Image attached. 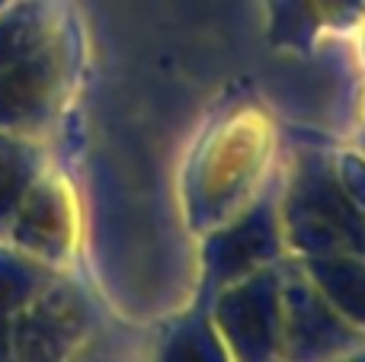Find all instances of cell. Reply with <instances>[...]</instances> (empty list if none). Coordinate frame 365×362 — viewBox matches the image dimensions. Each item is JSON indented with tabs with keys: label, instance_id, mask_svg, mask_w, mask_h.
Here are the masks:
<instances>
[{
	"label": "cell",
	"instance_id": "obj_2",
	"mask_svg": "<svg viewBox=\"0 0 365 362\" xmlns=\"http://www.w3.org/2000/svg\"><path fill=\"white\" fill-rule=\"evenodd\" d=\"M282 263L215 289L208 318L234 362H282Z\"/></svg>",
	"mask_w": 365,
	"mask_h": 362
},
{
	"label": "cell",
	"instance_id": "obj_5",
	"mask_svg": "<svg viewBox=\"0 0 365 362\" xmlns=\"http://www.w3.org/2000/svg\"><path fill=\"white\" fill-rule=\"evenodd\" d=\"M208 279L212 289H221L227 282H237L244 276L266 269L272 263H282L279 257L285 250L282 218L279 202L269 196L253 199L247 209H240L225 224L208 231Z\"/></svg>",
	"mask_w": 365,
	"mask_h": 362
},
{
	"label": "cell",
	"instance_id": "obj_8",
	"mask_svg": "<svg viewBox=\"0 0 365 362\" xmlns=\"http://www.w3.org/2000/svg\"><path fill=\"white\" fill-rule=\"evenodd\" d=\"M151 362H234L227 346L221 343L212 318L205 314H189L177 321L154 346Z\"/></svg>",
	"mask_w": 365,
	"mask_h": 362
},
{
	"label": "cell",
	"instance_id": "obj_1",
	"mask_svg": "<svg viewBox=\"0 0 365 362\" xmlns=\"http://www.w3.org/2000/svg\"><path fill=\"white\" fill-rule=\"evenodd\" d=\"M74 38L51 0H13L0 13V128L42 141L71 93Z\"/></svg>",
	"mask_w": 365,
	"mask_h": 362
},
{
	"label": "cell",
	"instance_id": "obj_9",
	"mask_svg": "<svg viewBox=\"0 0 365 362\" xmlns=\"http://www.w3.org/2000/svg\"><path fill=\"white\" fill-rule=\"evenodd\" d=\"M71 362H122V359H119V353L109 350L100 337H90L87 343L81 346V353H77Z\"/></svg>",
	"mask_w": 365,
	"mask_h": 362
},
{
	"label": "cell",
	"instance_id": "obj_6",
	"mask_svg": "<svg viewBox=\"0 0 365 362\" xmlns=\"http://www.w3.org/2000/svg\"><path fill=\"white\" fill-rule=\"evenodd\" d=\"M346 318L295 260L282 263V362H327L346 353Z\"/></svg>",
	"mask_w": 365,
	"mask_h": 362
},
{
	"label": "cell",
	"instance_id": "obj_4",
	"mask_svg": "<svg viewBox=\"0 0 365 362\" xmlns=\"http://www.w3.org/2000/svg\"><path fill=\"white\" fill-rule=\"evenodd\" d=\"M0 241L45 263L48 269H61L81 241V215L68 180L45 167L13 212Z\"/></svg>",
	"mask_w": 365,
	"mask_h": 362
},
{
	"label": "cell",
	"instance_id": "obj_11",
	"mask_svg": "<svg viewBox=\"0 0 365 362\" xmlns=\"http://www.w3.org/2000/svg\"><path fill=\"white\" fill-rule=\"evenodd\" d=\"M10 4H13V0H0V13H4L6 6H10Z\"/></svg>",
	"mask_w": 365,
	"mask_h": 362
},
{
	"label": "cell",
	"instance_id": "obj_3",
	"mask_svg": "<svg viewBox=\"0 0 365 362\" xmlns=\"http://www.w3.org/2000/svg\"><path fill=\"white\" fill-rule=\"evenodd\" d=\"M93 337L87 295L51 273L13 321V362H71Z\"/></svg>",
	"mask_w": 365,
	"mask_h": 362
},
{
	"label": "cell",
	"instance_id": "obj_7",
	"mask_svg": "<svg viewBox=\"0 0 365 362\" xmlns=\"http://www.w3.org/2000/svg\"><path fill=\"white\" fill-rule=\"evenodd\" d=\"M45 167L38 141L0 128V234Z\"/></svg>",
	"mask_w": 365,
	"mask_h": 362
},
{
	"label": "cell",
	"instance_id": "obj_10",
	"mask_svg": "<svg viewBox=\"0 0 365 362\" xmlns=\"http://www.w3.org/2000/svg\"><path fill=\"white\" fill-rule=\"evenodd\" d=\"M327 362H365V356H362V353L346 350V353H340V356H334V359H327Z\"/></svg>",
	"mask_w": 365,
	"mask_h": 362
}]
</instances>
